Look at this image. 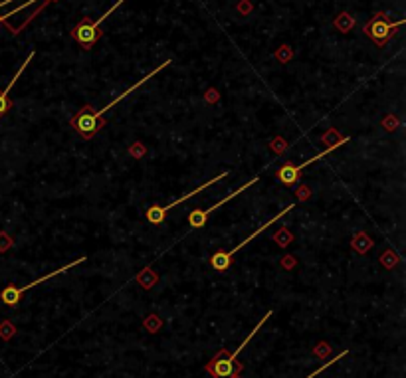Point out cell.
<instances>
[{"label": "cell", "mask_w": 406, "mask_h": 378, "mask_svg": "<svg viewBox=\"0 0 406 378\" xmlns=\"http://www.w3.org/2000/svg\"><path fill=\"white\" fill-rule=\"evenodd\" d=\"M168 64H170V62H165V64H161L159 68H155V71H151V73H149L147 77H143V79H139V83L131 85V87H129L127 91H123V93H121L119 97H117V99L109 101V103H107V105H105L103 109H99V111H94V113H87L85 109H81V113H79L77 117H73V119H72V125H73V127H75V129H77V131H79V133H81V135H83V137H85V139H92L94 135H97V131H99V129H101V127L105 125V123H103V119H101V117H103V115H105V113H107V111H109V109H111L113 105H117V103H119L121 99L129 97V95L133 93V91H137V89H139L141 85H145V83H147V81H149L151 77H155V75H157L159 71L163 70V68H167Z\"/></svg>", "instance_id": "obj_1"}, {"label": "cell", "mask_w": 406, "mask_h": 378, "mask_svg": "<svg viewBox=\"0 0 406 378\" xmlns=\"http://www.w3.org/2000/svg\"><path fill=\"white\" fill-rule=\"evenodd\" d=\"M272 317V311H267L265 313V317H262V321L254 327V331L250 333L242 343H240L238 349H234V353H228V351H220L218 355L206 364V372L210 374L212 378H234L236 374H238L240 370H242V366H234L236 364V358H238V355L246 349V345L256 337V333L262 329L263 325H265V321Z\"/></svg>", "instance_id": "obj_2"}, {"label": "cell", "mask_w": 406, "mask_h": 378, "mask_svg": "<svg viewBox=\"0 0 406 378\" xmlns=\"http://www.w3.org/2000/svg\"><path fill=\"white\" fill-rule=\"evenodd\" d=\"M85 260H87V258H85V256H81L79 260L70 261L68 265H64V267H60V269H54V271L46 273L44 277H40V279H36V281H32V284H28V285H22V287H16V285H6V287L0 291V299H2L6 305H10V307H16V305L20 303V299H22V293H26L28 289H32V287H36V285H40V284H44V281H48V279L56 277V275H60V273H66L68 269L77 267L79 263H83Z\"/></svg>", "instance_id": "obj_3"}, {"label": "cell", "mask_w": 406, "mask_h": 378, "mask_svg": "<svg viewBox=\"0 0 406 378\" xmlns=\"http://www.w3.org/2000/svg\"><path fill=\"white\" fill-rule=\"evenodd\" d=\"M291 208H293V204H287V206H286V208H284V210H282V212L276 214V216H274L272 220H267V222L263 224L262 228H258V230H256L254 234H250V236L246 238V240H244L242 244H238V246H234V248H232V250H228V252H218V254H214V256H212V260H210V263H212V267H214L216 271H220V273H222V271H228V269H230V263H232V258H234V254H236L238 250H242V248H244V246H246L248 242H252L254 238H258V236H260V234H262V232H265V230H267V228H269V226H272L274 222L282 220V216H284V214H286V212H289Z\"/></svg>", "instance_id": "obj_4"}, {"label": "cell", "mask_w": 406, "mask_h": 378, "mask_svg": "<svg viewBox=\"0 0 406 378\" xmlns=\"http://www.w3.org/2000/svg\"><path fill=\"white\" fill-rule=\"evenodd\" d=\"M228 176V172H222V174H216L212 180H208V182H204L202 186H198V188L191 190L189 194H185V196H181L178 200H174V202H170V204H167V206H151L149 210H147V222H151V224H163L165 222V218H167V214L172 210V208H178L183 202H187L189 198H192L194 194H198V192H202V190H206L208 186H212L214 182H218V180H222V178H226Z\"/></svg>", "instance_id": "obj_5"}, {"label": "cell", "mask_w": 406, "mask_h": 378, "mask_svg": "<svg viewBox=\"0 0 406 378\" xmlns=\"http://www.w3.org/2000/svg\"><path fill=\"white\" fill-rule=\"evenodd\" d=\"M123 2H125V0H117V2H115V4H113V6H111L107 12H105V14H101V16L97 18L96 22H87V20H83V22H81L79 26H77V28H75V30H73V38L79 42V46L87 50V48H92L94 44H96L97 36H99L97 28L101 26V22H103V20H107V16H111V12H115V8H117V6H121Z\"/></svg>", "instance_id": "obj_6"}, {"label": "cell", "mask_w": 406, "mask_h": 378, "mask_svg": "<svg viewBox=\"0 0 406 378\" xmlns=\"http://www.w3.org/2000/svg\"><path fill=\"white\" fill-rule=\"evenodd\" d=\"M258 180H260V176H254V178H252L250 182L242 184V186H240L238 190H234L232 194H228V196H226V198H222V200H220L218 204H214V206H210V208H206V210H192V212L189 214V224H191V228H194V230H196V228H202V226L206 224L208 216H210V214L214 212V210H218V208H220V206H224V204H228L230 200H234V198H236L238 194H242L244 190L252 188V186H254V184H256Z\"/></svg>", "instance_id": "obj_7"}, {"label": "cell", "mask_w": 406, "mask_h": 378, "mask_svg": "<svg viewBox=\"0 0 406 378\" xmlns=\"http://www.w3.org/2000/svg\"><path fill=\"white\" fill-rule=\"evenodd\" d=\"M351 141V137H345V141H339V143H333L329 149H325V151H321L319 155H315L313 159L309 161H305V163H301V165H284L280 170H278V180L280 182H284V184H293L297 178H299V172L305 168V166H309L311 163H315V161H319V159H323V157H327L331 151H335L337 147H341L343 143H349Z\"/></svg>", "instance_id": "obj_8"}, {"label": "cell", "mask_w": 406, "mask_h": 378, "mask_svg": "<svg viewBox=\"0 0 406 378\" xmlns=\"http://www.w3.org/2000/svg\"><path fill=\"white\" fill-rule=\"evenodd\" d=\"M32 58H34V52H32V54H28V58L24 60V64L20 66V70L16 71V75H14V77L10 79V83H8V85H6V87L0 91V117H2V115H6V113L10 111V99H8V93H10V91H12V87L16 85V79H18V77L24 73V70L28 68V64L32 62Z\"/></svg>", "instance_id": "obj_9"}, {"label": "cell", "mask_w": 406, "mask_h": 378, "mask_svg": "<svg viewBox=\"0 0 406 378\" xmlns=\"http://www.w3.org/2000/svg\"><path fill=\"white\" fill-rule=\"evenodd\" d=\"M394 30V26H390L388 22H384L381 18H375L373 22L365 28V32L377 42V44H384L390 38V32Z\"/></svg>", "instance_id": "obj_10"}, {"label": "cell", "mask_w": 406, "mask_h": 378, "mask_svg": "<svg viewBox=\"0 0 406 378\" xmlns=\"http://www.w3.org/2000/svg\"><path fill=\"white\" fill-rule=\"evenodd\" d=\"M349 355V351H347V349H345V351H343V353H339V355L337 356H333V358H331V360H329V362H325V364H321V366H319V368H317V370H313V372H311V374H307V376L305 378H315L317 376V374H321V372H323V370H325V368H329V366H331V364H337V362H339V360H341V358H345V356Z\"/></svg>", "instance_id": "obj_11"}, {"label": "cell", "mask_w": 406, "mask_h": 378, "mask_svg": "<svg viewBox=\"0 0 406 378\" xmlns=\"http://www.w3.org/2000/svg\"><path fill=\"white\" fill-rule=\"evenodd\" d=\"M0 335H2V339H10V337L14 335V327H10V325H4V327L0 329Z\"/></svg>", "instance_id": "obj_12"}, {"label": "cell", "mask_w": 406, "mask_h": 378, "mask_svg": "<svg viewBox=\"0 0 406 378\" xmlns=\"http://www.w3.org/2000/svg\"><path fill=\"white\" fill-rule=\"evenodd\" d=\"M234 378H240V376H238V374H236V376H234Z\"/></svg>", "instance_id": "obj_13"}]
</instances>
